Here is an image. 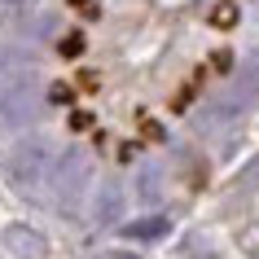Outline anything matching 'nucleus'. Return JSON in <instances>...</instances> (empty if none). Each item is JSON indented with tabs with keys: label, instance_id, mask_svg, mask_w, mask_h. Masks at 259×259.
I'll return each mask as SVG.
<instances>
[{
	"label": "nucleus",
	"instance_id": "1",
	"mask_svg": "<svg viewBox=\"0 0 259 259\" xmlns=\"http://www.w3.org/2000/svg\"><path fill=\"white\" fill-rule=\"evenodd\" d=\"M114 259H127V255H114Z\"/></svg>",
	"mask_w": 259,
	"mask_h": 259
}]
</instances>
